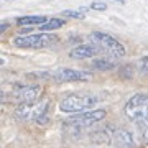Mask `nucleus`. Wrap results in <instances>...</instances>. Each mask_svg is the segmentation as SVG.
<instances>
[{"instance_id":"obj_13","label":"nucleus","mask_w":148,"mask_h":148,"mask_svg":"<svg viewBox=\"0 0 148 148\" xmlns=\"http://www.w3.org/2000/svg\"><path fill=\"white\" fill-rule=\"evenodd\" d=\"M137 128H138V133H140L142 142L148 143V117L143 119V120H140V122H137Z\"/></svg>"},{"instance_id":"obj_8","label":"nucleus","mask_w":148,"mask_h":148,"mask_svg":"<svg viewBox=\"0 0 148 148\" xmlns=\"http://www.w3.org/2000/svg\"><path fill=\"white\" fill-rule=\"evenodd\" d=\"M112 143L115 148H133L135 147V140H133V135L125 128H119L114 132L112 135Z\"/></svg>"},{"instance_id":"obj_15","label":"nucleus","mask_w":148,"mask_h":148,"mask_svg":"<svg viewBox=\"0 0 148 148\" xmlns=\"http://www.w3.org/2000/svg\"><path fill=\"white\" fill-rule=\"evenodd\" d=\"M90 8H92V10H97V12H106L107 3L106 2H92V3H90Z\"/></svg>"},{"instance_id":"obj_7","label":"nucleus","mask_w":148,"mask_h":148,"mask_svg":"<svg viewBox=\"0 0 148 148\" xmlns=\"http://www.w3.org/2000/svg\"><path fill=\"white\" fill-rule=\"evenodd\" d=\"M41 92V86H25L16 92V101L21 104H35L40 99Z\"/></svg>"},{"instance_id":"obj_16","label":"nucleus","mask_w":148,"mask_h":148,"mask_svg":"<svg viewBox=\"0 0 148 148\" xmlns=\"http://www.w3.org/2000/svg\"><path fill=\"white\" fill-rule=\"evenodd\" d=\"M140 69H142V73H148V56H143L140 59Z\"/></svg>"},{"instance_id":"obj_11","label":"nucleus","mask_w":148,"mask_h":148,"mask_svg":"<svg viewBox=\"0 0 148 148\" xmlns=\"http://www.w3.org/2000/svg\"><path fill=\"white\" fill-rule=\"evenodd\" d=\"M66 25V20L63 18H48L43 25H40V32H54L58 28H63Z\"/></svg>"},{"instance_id":"obj_10","label":"nucleus","mask_w":148,"mask_h":148,"mask_svg":"<svg viewBox=\"0 0 148 148\" xmlns=\"http://www.w3.org/2000/svg\"><path fill=\"white\" fill-rule=\"evenodd\" d=\"M48 18L46 16H40V15H27V16H20L16 23L20 25V27H33V25H43Z\"/></svg>"},{"instance_id":"obj_5","label":"nucleus","mask_w":148,"mask_h":148,"mask_svg":"<svg viewBox=\"0 0 148 148\" xmlns=\"http://www.w3.org/2000/svg\"><path fill=\"white\" fill-rule=\"evenodd\" d=\"M107 115V112L104 109H92V110H84V112H77L73 115L68 117L66 123L73 125V127H90L97 122L104 120Z\"/></svg>"},{"instance_id":"obj_12","label":"nucleus","mask_w":148,"mask_h":148,"mask_svg":"<svg viewBox=\"0 0 148 148\" xmlns=\"http://www.w3.org/2000/svg\"><path fill=\"white\" fill-rule=\"evenodd\" d=\"M117 64L114 59H107V58H101V59H94L92 61V68L95 71H110L114 69Z\"/></svg>"},{"instance_id":"obj_4","label":"nucleus","mask_w":148,"mask_h":148,"mask_svg":"<svg viewBox=\"0 0 148 148\" xmlns=\"http://www.w3.org/2000/svg\"><path fill=\"white\" fill-rule=\"evenodd\" d=\"M125 115L133 122H140L148 117V95L133 94L125 104Z\"/></svg>"},{"instance_id":"obj_1","label":"nucleus","mask_w":148,"mask_h":148,"mask_svg":"<svg viewBox=\"0 0 148 148\" xmlns=\"http://www.w3.org/2000/svg\"><path fill=\"white\" fill-rule=\"evenodd\" d=\"M97 102L99 99L89 94H69L59 102V110L64 114H77L94 109Z\"/></svg>"},{"instance_id":"obj_3","label":"nucleus","mask_w":148,"mask_h":148,"mask_svg":"<svg viewBox=\"0 0 148 148\" xmlns=\"http://www.w3.org/2000/svg\"><path fill=\"white\" fill-rule=\"evenodd\" d=\"M58 43V36L51 35L48 32H41L36 35H18L13 40V45L18 48H30V49H38V48H48Z\"/></svg>"},{"instance_id":"obj_18","label":"nucleus","mask_w":148,"mask_h":148,"mask_svg":"<svg viewBox=\"0 0 148 148\" xmlns=\"http://www.w3.org/2000/svg\"><path fill=\"white\" fill-rule=\"evenodd\" d=\"M115 2H120V3H125V2H127V0H115Z\"/></svg>"},{"instance_id":"obj_14","label":"nucleus","mask_w":148,"mask_h":148,"mask_svg":"<svg viewBox=\"0 0 148 148\" xmlns=\"http://www.w3.org/2000/svg\"><path fill=\"white\" fill-rule=\"evenodd\" d=\"M64 16L68 18H76V20H84L86 18V12L81 8V10H64L63 12Z\"/></svg>"},{"instance_id":"obj_6","label":"nucleus","mask_w":148,"mask_h":148,"mask_svg":"<svg viewBox=\"0 0 148 148\" xmlns=\"http://www.w3.org/2000/svg\"><path fill=\"white\" fill-rule=\"evenodd\" d=\"M54 79L61 81V82H77V81H89L92 76L90 73L86 71H77V69L71 68H61L58 71H54Z\"/></svg>"},{"instance_id":"obj_2","label":"nucleus","mask_w":148,"mask_h":148,"mask_svg":"<svg viewBox=\"0 0 148 148\" xmlns=\"http://www.w3.org/2000/svg\"><path fill=\"white\" fill-rule=\"evenodd\" d=\"M89 40L94 43L101 51H106L107 54H110L112 58H123L125 53H127V51H125V46H123L119 40L110 36L109 33L92 32L89 35Z\"/></svg>"},{"instance_id":"obj_9","label":"nucleus","mask_w":148,"mask_h":148,"mask_svg":"<svg viewBox=\"0 0 148 148\" xmlns=\"http://www.w3.org/2000/svg\"><path fill=\"white\" fill-rule=\"evenodd\" d=\"M101 49L92 45H79V46H74L71 51H69V56L73 59H89V58H94L95 54L99 53Z\"/></svg>"},{"instance_id":"obj_17","label":"nucleus","mask_w":148,"mask_h":148,"mask_svg":"<svg viewBox=\"0 0 148 148\" xmlns=\"http://www.w3.org/2000/svg\"><path fill=\"white\" fill-rule=\"evenodd\" d=\"M7 28H8V23H3V25L0 27V32L3 33V32H5V30H7Z\"/></svg>"}]
</instances>
